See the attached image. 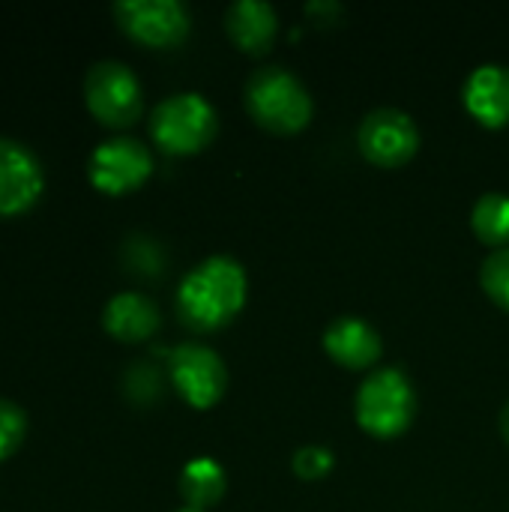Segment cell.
I'll return each mask as SVG.
<instances>
[{
  "label": "cell",
  "instance_id": "obj_1",
  "mask_svg": "<svg viewBox=\"0 0 509 512\" xmlns=\"http://www.w3.org/2000/svg\"><path fill=\"white\" fill-rule=\"evenodd\" d=\"M246 306V270L228 255H210L177 288V315L189 330L210 333L231 324Z\"/></svg>",
  "mask_w": 509,
  "mask_h": 512
},
{
  "label": "cell",
  "instance_id": "obj_2",
  "mask_svg": "<svg viewBox=\"0 0 509 512\" xmlns=\"http://www.w3.org/2000/svg\"><path fill=\"white\" fill-rule=\"evenodd\" d=\"M243 102L252 120L276 135H294L312 120L309 90L294 72L282 66H264L252 72L243 90Z\"/></svg>",
  "mask_w": 509,
  "mask_h": 512
},
{
  "label": "cell",
  "instance_id": "obj_3",
  "mask_svg": "<svg viewBox=\"0 0 509 512\" xmlns=\"http://www.w3.org/2000/svg\"><path fill=\"white\" fill-rule=\"evenodd\" d=\"M354 408L363 432L372 438H399L414 423L417 396L405 372L378 369L357 390Z\"/></svg>",
  "mask_w": 509,
  "mask_h": 512
},
{
  "label": "cell",
  "instance_id": "obj_4",
  "mask_svg": "<svg viewBox=\"0 0 509 512\" xmlns=\"http://www.w3.org/2000/svg\"><path fill=\"white\" fill-rule=\"evenodd\" d=\"M219 129L216 108L201 93H174L162 99L150 114L153 141L174 156H189L204 150Z\"/></svg>",
  "mask_w": 509,
  "mask_h": 512
},
{
  "label": "cell",
  "instance_id": "obj_5",
  "mask_svg": "<svg viewBox=\"0 0 509 512\" xmlns=\"http://www.w3.org/2000/svg\"><path fill=\"white\" fill-rule=\"evenodd\" d=\"M84 102L105 126H129L144 108L138 75L120 60H99L84 75Z\"/></svg>",
  "mask_w": 509,
  "mask_h": 512
},
{
  "label": "cell",
  "instance_id": "obj_6",
  "mask_svg": "<svg viewBox=\"0 0 509 512\" xmlns=\"http://www.w3.org/2000/svg\"><path fill=\"white\" fill-rule=\"evenodd\" d=\"M168 369L177 393L183 396L186 405L207 411L213 408L228 387V369L222 357L198 342H183L168 354Z\"/></svg>",
  "mask_w": 509,
  "mask_h": 512
},
{
  "label": "cell",
  "instance_id": "obj_7",
  "mask_svg": "<svg viewBox=\"0 0 509 512\" xmlns=\"http://www.w3.org/2000/svg\"><path fill=\"white\" fill-rule=\"evenodd\" d=\"M150 171H153V153L147 150V144L129 135H114L99 141L87 162L90 183L108 195H123L138 189L150 177Z\"/></svg>",
  "mask_w": 509,
  "mask_h": 512
},
{
  "label": "cell",
  "instance_id": "obj_8",
  "mask_svg": "<svg viewBox=\"0 0 509 512\" xmlns=\"http://www.w3.org/2000/svg\"><path fill=\"white\" fill-rule=\"evenodd\" d=\"M357 144L363 156L378 168H402L414 159L420 147V129L411 114L399 108H378L366 114L357 132Z\"/></svg>",
  "mask_w": 509,
  "mask_h": 512
},
{
  "label": "cell",
  "instance_id": "obj_9",
  "mask_svg": "<svg viewBox=\"0 0 509 512\" xmlns=\"http://www.w3.org/2000/svg\"><path fill=\"white\" fill-rule=\"evenodd\" d=\"M114 15L132 39L150 48L180 45L192 27L189 9L180 0H120Z\"/></svg>",
  "mask_w": 509,
  "mask_h": 512
},
{
  "label": "cell",
  "instance_id": "obj_10",
  "mask_svg": "<svg viewBox=\"0 0 509 512\" xmlns=\"http://www.w3.org/2000/svg\"><path fill=\"white\" fill-rule=\"evenodd\" d=\"M42 186L45 171L39 156L27 144L0 135V216H15L33 207Z\"/></svg>",
  "mask_w": 509,
  "mask_h": 512
},
{
  "label": "cell",
  "instance_id": "obj_11",
  "mask_svg": "<svg viewBox=\"0 0 509 512\" xmlns=\"http://www.w3.org/2000/svg\"><path fill=\"white\" fill-rule=\"evenodd\" d=\"M468 114L486 129H501L509 123V66L483 63L477 66L462 90Z\"/></svg>",
  "mask_w": 509,
  "mask_h": 512
},
{
  "label": "cell",
  "instance_id": "obj_12",
  "mask_svg": "<svg viewBox=\"0 0 509 512\" xmlns=\"http://www.w3.org/2000/svg\"><path fill=\"white\" fill-rule=\"evenodd\" d=\"M324 351L345 369H369L381 360L384 345L378 330L363 318H339L324 333Z\"/></svg>",
  "mask_w": 509,
  "mask_h": 512
},
{
  "label": "cell",
  "instance_id": "obj_13",
  "mask_svg": "<svg viewBox=\"0 0 509 512\" xmlns=\"http://www.w3.org/2000/svg\"><path fill=\"white\" fill-rule=\"evenodd\" d=\"M225 30L240 51L264 54L276 39L279 18L276 9L264 0H237L225 12Z\"/></svg>",
  "mask_w": 509,
  "mask_h": 512
},
{
  "label": "cell",
  "instance_id": "obj_14",
  "mask_svg": "<svg viewBox=\"0 0 509 512\" xmlns=\"http://www.w3.org/2000/svg\"><path fill=\"white\" fill-rule=\"evenodd\" d=\"M102 324L120 342H144L159 330V309L138 291H120L105 303Z\"/></svg>",
  "mask_w": 509,
  "mask_h": 512
},
{
  "label": "cell",
  "instance_id": "obj_15",
  "mask_svg": "<svg viewBox=\"0 0 509 512\" xmlns=\"http://www.w3.org/2000/svg\"><path fill=\"white\" fill-rule=\"evenodd\" d=\"M180 495L192 510H207L222 501L225 495V468L216 459H192L180 471Z\"/></svg>",
  "mask_w": 509,
  "mask_h": 512
},
{
  "label": "cell",
  "instance_id": "obj_16",
  "mask_svg": "<svg viewBox=\"0 0 509 512\" xmlns=\"http://www.w3.org/2000/svg\"><path fill=\"white\" fill-rule=\"evenodd\" d=\"M471 228L480 243L507 249L509 243V195L489 192L474 204L471 213Z\"/></svg>",
  "mask_w": 509,
  "mask_h": 512
},
{
  "label": "cell",
  "instance_id": "obj_17",
  "mask_svg": "<svg viewBox=\"0 0 509 512\" xmlns=\"http://www.w3.org/2000/svg\"><path fill=\"white\" fill-rule=\"evenodd\" d=\"M480 285H483V291L492 297V303H498L504 312H509V246L507 249L492 252V255L483 261Z\"/></svg>",
  "mask_w": 509,
  "mask_h": 512
},
{
  "label": "cell",
  "instance_id": "obj_18",
  "mask_svg": "<svg viewBox=\"0 0 509 512\" xmlns=\"http://www.w3.org/2000/svg\"><path fill=\"white\" fill-rule=\"evenodd\" d=\"M24 426H27L24 411L15 402L0 399V459H6L18 447V441L24 435Z\"/></svg>",
  "mask_w": 509,
  "mask_h": 512
},
{
  "label": "cell",
  "instance_id": "obj_19",
  "mask_svg": "<svg viewBox=\"0 0 509 512\" xmlns=\"http://www.w3.org/2000/svg\"><path fill=\"white\" fill-rule=\"evenodd\" d=\"M333 471V453L327 447H303L294 456V474L300 480H321Z\"/></svg>",
  "mask_w": 509,
  "mask_h": 512
},
{
  "label": "cell",
  "instance_id": "obj_20",
  "mask_svg": "<svg viewBox=\"0 0 509 512\" xmlns=\"http://www.w3.org/2000/svg\"><path fill=\"white\" fill-rule=\"evenodd\" d=\"M501 432H504V441L509 444V402L504 405V414H501Z\"/></svg>",
  "mask_w": 509,
  "mask_h": 512
},
{
  "label": "cell",
  "instance_id": "obj_21",
  "mask_svg": "<svg viewBox=\"0 0 509 512\" xmlns=\"http://www.w3.org/2000/svg\"><path fill=\"white\" fill-rule=\"evenodd\" d=\"M177 512H204V510H192V507H183V510H177Z\"/></svg>",
  "mask_w": 509,
  "mask_h": 512
}]
</instances>
